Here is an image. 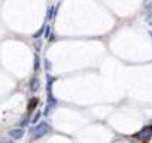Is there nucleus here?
Here are the masks:
<instances>
[{
  "label": "nucleus",
  "mask_w": 152,
  "mask_h": 143,
  "mask_svg": "<svg viewBox=\"0 0 152 143\" xmlns=\"http://www.w3.org/2000/svg\"><path fill=\"white\" fill-rule=\"evenodd\" d=\"M151 137H152V125H148V127L142 128L139 133H136V134H134V139L140 140L142 143L149 142V139H151Z\"/></svg>",
  "instance_id": "2"
},
{
  "label": "nucleus",
  "mask_w": 152,
  "mask_h": 143,
  "mask_svg": "<svg viewBox=\"0 0 152 143\" xmlns=\"http://www.w3.org/2000/svg\"><path fill=\"white\" fill-rule=\"evenodd\" d=\"M45 27H46V26H42V27H40V28H39V30H37L34 34H33V37H34V39H39V37L43 34V31H45Z\"/></svg>",
  "instance_id": "9"
},
{
  "label": "nucleus",
  "mask_w": 152,
  "mask_h": 143,
  "mask_svg": "<svg viewBox=\"0 0 152 143\" xmlns=\"http://www.w3.org/2000/svg\"><path fill=\"white\" fill-rule=\"evenodd\" d=\"M49 131H51V125H49L48 122L42 121V122H39L36 127L30 128V131H28V133L31 134V139H33V140H37V139H40V137L46 136Z\"/></svg>",
  "instance_id": "1"
},
{
  "label": "nucleus",
  "mask_w": 152,
  "mask_h": 143,
  "mask_svg": "<svg viewBox=\"0 0 152 143\" xmlns=\"http://www.w3.org/2000/svg\"><path fill=\"white\" fill-rule=\"evenodd\" d=\"M40 116H42V112H40V110H37V112L34 113V116H33V119H31V122L37 125V122H39V119H40Z\"/></svg>",
  "instance_id": "11"
},
{
  "label": "nucleus",
  "mask_w": 152,
  "mask_h": 143,
  "mask_svg": "<svg viewBox=\"0 0 152 143\" xmlns=\"http://www.w3.org/2000/svg\"><path fill=\"white\" fill-rule=\"evenodd\" d=\"M28 88H30V91H31V93H36V91L40 88V81H39V78H37V76H33V78L30 79Z\"/></svg>",
  "instance_id": "5"
},
{
  "label": "nucleus",
  "mask_w": 152,
  "mask_h": 143,
  "mask_svg": "<svg viewBox=\"0 0 152 143\" xmlns=\"http://www.w3.org/2000/svg\"><path fill=\"white\" fill-rule=\"evenodd\" d=\"M28 122H30V119H28V118H24V119H23V121L20 122V127L23 128V127H26V125H27Z\"/></svg>",
  "instance_id": "16"
},
{
  "label": "nucleus",
  "mask_w": 152,
  "mask_h": 143,
  "mask_svg": "<svg viewBox=\"0 0 152 143\" xmlns=\"http://www.w3.org/2000/svg\"><path fill=\"white\" fill-rule=\"evenodd\" d=\"M54 6H49L48 8V11H46V20H52L54 18Z\"/></svg>",
  "instance_id": "8"
},
{
  "label": "nucleus",
  "mask_w": 152,
  "mask_h": 143,
  "mask_svg": "<svg viewBox=\"0 0 152 143\" xmlns=\"http://www.w3.org/2000/svg\"><path fill=\"white\" fill-rule=\"evenodd\" d=\"M48 97H46V109L43 110V115L45 116H48V115H51L54 110H55V107H57V104H58V101H57V98L52 96V94H46Z\"/></svg>",
  "instance_id": "3"
},
{
  "label": "nucleus",
  "mask_w": 152,
  "mask_h": 143,
  "mask_svg": "<svg viewBox=\"0 0 152 143\" xmlns=\"http://www.w3.org/2000/svg\"><path fill=\"white\" fill-rule=\"evenodd\" d=\"M149 36H151V39H152V30H151V31H149Z\"/></svg>",
  "instance_id": "18"
},
{
  "label": "nucleus",
  "mask_w": 152,
  "mask_h": 143,
  "mask_svg": "<svg viewBox=\"0 0 152 143\" xmlns=\"http://www.w3.org/2000/svg\"><path fill=\"white\" fill-rule=\"evenodd\" d=\"M146 23H148V26L152 27V12H146Z\"/></svg>",
  "instance_id": "14"
},
{
  "label": "nucleus",
  "mask_w": 152,
  "mask_h": 143,
  "mask_svg": "<svg viewBox=\"0 0 152 143\" xmlns=\"http://www.w3.org/2000/svg\"><path fill=\"white\" fill-rule=\"evenodd\" d=\"M24 134H26V131H24L23 128H15V130H11V131H9V136H11V139H14V140L23 139Z\"/></svg>",
  "instance_id": "4"
},
{
  "label": "nucleus",
  "mask_w": 152,
  "mask_h": 143,
  "mask_svg": "<svg viewBox=\"0 0 152 143\" xmlns=\"http://www.w3.org/2000/svg\"><path fill=\"white\" fill-rule=\"evenodd\" d=\"M43 64H45V70H46V72H51L52 64H51V61H49L48 58H45V60H43Z\"/></svg>",
  "instance_id": "12"
},
{
  "label": "nucleus",
  "mask_w": 152,
  "mask_h": 143,
  "mask_svg": "<svg viewBox=\"0 0 152 143\" xmlns=\"http://www.w3.org/2000/svg\"><path fill=\"white\" fill-rule=\"evenodd\" d=\"M36 104H37V98L34 97V98H31V100L28 101V112H33V110L36 109Z\"/></svg>",
  "instance_id": "7"
},
{
  "label": "nucleus",
  "mask_w": 152,
  "mask_h": 143,
  "mask_svg": "<svg viewBox=\"0 0 152 143\" xmlns=\"http://www.w3.org/2000/svg\"><path fill=\"white\" fill-rule=\"evenodd\" d=\"M143 8L146 9V12H152V2H145Z\"/></svg>",
  "instance_id": "13"
},
{
  "label": "nucleus",
  "mask_w": 152,
  "mask_h": 143,
  "mask_svg": "<svg viewBox=\"0 0 152 143\" xmlns=\"http://www.w3.org/2000/svg\"><path fill=\"white\" fill-rule=\"evenodd\" d=\"M0 143H15L14 140H6V139H3V140H0Z\"/></svg>",
  "instance_id": "17"
},
{
  "label": "nucleus",
  "mask_w": 152,
  "mask_h": 143,
  "mask_svg": "<svg viewBox=\"0 0 152 143\" xmlns=\"http://www.w3.org/2000/svg\"><path fill=\"white\" fill-rule=\"evenodd\" d=\"M55 82V78L46 73V94H52V85Z\"/></svg>",
  "instance_id": "6"
},
{
  "label": "nucleus",
  "mask_w": 152,
  "mask_h": 143,
  "mask_svg": "<svg viewBox=\"0 0 152 143\" xmlns=\"http://www.w3.org/2000/svg\"><path fill=\"white\" fill-rule=\"evenodd\" d=\"M39 67H40V58L37 54H34V72H37Z\"/></svg>",
  "instance_id": "10"
},
{
  "label": "nucleus",
  "mask_w": 152,
  "mask_h": 143,
  "mask_svg": "<svg viewBox=\"0 0 152 143\" xmlns=\"http://www.w3.org/2000/svg\"><path fill=\"white\" fill-rule=\"evenodd\" d=\"M33 48H34V51H36V52H37V51H40V48H42V40H36Z\"/></svg>",
  "instance_id": "15"
}]
</instances>
